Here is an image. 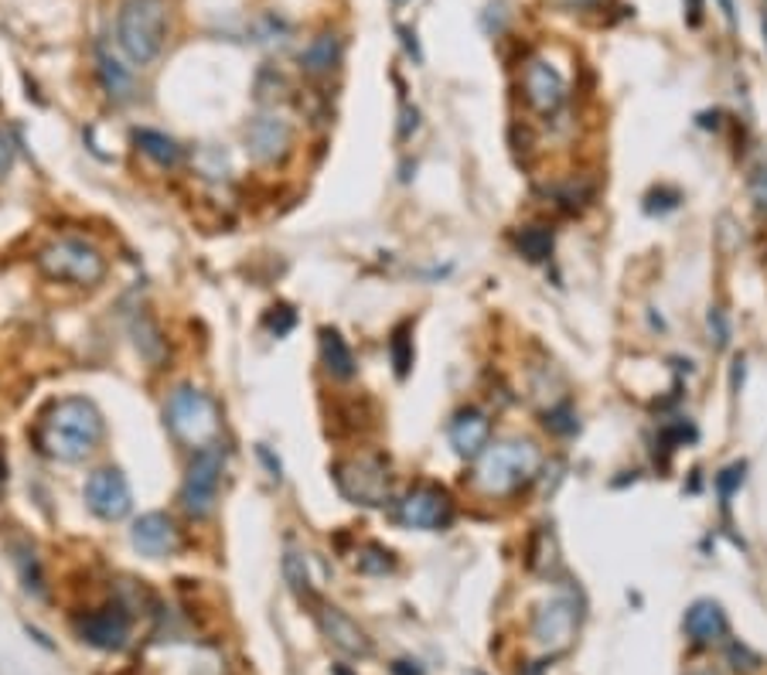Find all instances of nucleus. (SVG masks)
Here are the masks:
<instances>
[{
    "label": "nucleus",
    "instance_id": "nucleus-1",
    "mask_svg": "<svg viewBox=\"0 0 767 675\" xmlns=\"http://www.w3.org/2000/svg\"><path fill=\"white\" fill-rule=\"evenodd\" d=\"M102 437H107V420L86 396H65L52 403L39 431L42 450L62 465H79V460L92 457Z\"/></svg>",
    "mask_w": 767,
    "mask_h": 675
},
{
    "label": "nucleus",
    "instance_id": "nucleus-2",
    "mask_svg": "<svg viewBox=\"0 0 767 675\" xmlns=\"http://www.w3.org/2000/svg\"><path fill=\"white\" fill-rule=\"evenodd\" d=\"M167 42V0H120L117 45L136 68H147Z\"/></svg>",
    "mask_w": 767,
    "mask_h": 675
},
{
    "label": "nucleus",
    "instance_id": "nucleus-3",
    "mask_svg": "<svg viewBox=\"0 0 767 675\" xmlns=\"http://www.w3.org/2000/svg\"><path fill=\"white\" fill-rule=\"evenodd\" d=\"M543 468V454L533 440H498L487 444V450L478 457L474 481L487 494H508L529 485Z\"/></svg>",
    "mask_w": 767,
    "mask_h": 675
},
{
    "label": "nucleus",
    "instance_id": "nucleus-4",
    "mask_svg": "<svg viewBox=\"0 0 767 675\" xmlns=\"http://www.w3.org/2000/svg\"><path fill=\"white\" fill-rule=\"evenodd\" d=\"M164 423L174 434V440L201 450L208 444H219V406L216 400L198 385H178L164 403Z\"/></svg>",
    "mask_w": 767,
    "mask_h": 675
},
{
    "label": "nucleus",
    "instance_id": "nucleus-5",
    "mask_svg": "<svg viewBox=\"0 0 767 675\" xmlns=\"http://www.w3.org/2000/svg\"><path fill=\"white\" fill-rule=\"evenodd\" d=\"M222 471H226V450L222 444H208L201 450H191V460L185 468V481H182V494L178 502L185 509L188 519L205 522L219 509V485H222Z\"/></svg>",
    "mask_w": 767,
    "mask_h": 675
},
{
    "label": "nucleus",
    "instance_id": "nucleus-6",
    "mask_svg": "<svg viewBox=\"0 0 767 675\" xmlns=\"http://www.w3.org/2000/svg\"><path fill=\"white\" fill-rule=\"evenodd\" d=\"M39 266L45 270V276L58 283H73V287H96V283H102V276H107V257H102L92 242L73 239V236L45 246Z\"/></svg>",
    "mask_w": 767,
    "mask_h": 675
},
{
    "label": "nucleus",
    "instance_id": "nucleus-7",
    "mask_svg": "<svg viewBox=\"0 0 767 675\" xmlns=\"http://www.w3.org/2000/svg\"><path fill=\"white\" fill-rule=\"evenodd\" d=\"M335 485L341 494L355 505H386L390 502V471L379 457H355V460H341L335 468Z\"/></svg>",
    "mask_w": 767,
    "mask_h": 675
},
{
    "label": "nucleus",
    "instance_id": "nucleus-8",
    "mask_svg": "<svg viewBox=\"0 0 767 675\" xmlns=\"http://www.w3.org/2000/svg\"><path fill=\"white\" fill-rule=\"evenodd\" d=\"M86 505L102 522H123L133 512V491L120 468H96L86 478Z\"/></svg>",
    "mask_w": 767,
    "mask_h": 675
},
{
    "label": "nucleus",
    "instance_id": "nucleus-9",
    "mask_svg": "<svg viewBox=\"0 0 767 675\" xmlns=\"http://www.w3.org/2000/svg\"><path fill=\"white\" fill-rule=\"evenodd\" d=\"M76 634L99 652H123L130 645V611L123 603L86 611L76 618Z\"/></svg>",
    "mask_w": 767,
    "mask_h": 675
},
{
    "label": "nucleus",
    "instance_id": "nucleus-10",
    "mask_svg": "<svg viewBox=\"0 0 767 675\" xmlns=\"http://www.w3.org/2000/svg\"><path fill=\"white\" fill-rule=\"evenodd\" d=\"M396 515L409 529H443L454 519V502L437 485H416L403 494Z\"/></svg>",
    "mask_w": 767,
    "mask_h": 675
},
{
    "label": "nucleus",
    "instance_id": "nucleus-11",
    "mask_svg": "<svg viewBox=\"0 0 767 675\" xmlns=\"http://www.w3.org/2000/svg\"><path fill=\"white\" fill-rule=\"evenodd\" d=\"M573 631H577V603H573V597H552L536 611L533 638H536V645H543L552 658L573 642Z\"/></svg>",
    "mask_w": 767,
    "mask_h": 675
},
{
    "label": "nucleus",
    "instance_id": "nucleus-12",
    "mask_svg": "<svg viewBox=\"0 0 767 675\" xmlns=\"http://www.w3.org/2000/svg\"><path fill=\"white\" fill-rule=\"evenodd\" d=\"M294 144V127L281 113H260L246 127V151L260 164H276L291 154Z\"/></svg>",
    "mask_w": 767,
    "mask_h": 675
},
{
    "label": "nucleus",
    "instance_id": "nucleus-13",
    "mask_svg": "<svg viewBox=\"0 0 767 675\" xmlns=\"http://www.w3.org/2000/svg\"><path fill=\"white\" fill-rule=\"evenodd\" d=\"M130 543H133L136 553H144V556H151V559H164V556L178 553L182 532H178V525H174L171 515H164V512H147V515H141V519L133 522Z\"/></svg>",
    "mask_w": 767,
    "mask_h": 675
},
{
    "label": "nucleus",
    "instance_id": "nucleus-14",
    "mask_svg": "<svg viewBox=\"0 0 767 675\" xmlns=\"http://www.w3.org/2000/svg\"><path fill=\"white\" fill-rule=\"evenodd\" d=\"M318 628L328 642L344 652L348 658H369L372 655V638L348 618L341 608H331V603H321L318 608Z\"/></svg>",
    "mask_w": 767,
    "mask_h": 675
},
{
    "label": "nucleus",
    "instance_id": "nucleus-15",
    "mask_svg": "<svg viewBox=\"0 0 767 675\" xmlns=\"http://www.w3.org/2000/svg\"><path fill=\"white\" fill-rule=\"evenodd\" d=\"M522 86H526V99L536 106L539 113H556L560 110V102L567 99V83L563 76L556 73V68L543 58H533L526 65V76H522Z\"/></svg>",
    "mask_w": 767,
    "mask_h": 675
},
{
    "label": "nucleus",
    "instance_id": "nucleus-16",
    "mask_svg": "<svg viewBox=\"0 0 767 675\" xmlns=\"http://www.w3.org/2000/svg\"><path fill=\"white\" fill-rule=\"evenodd\" d=\"M682 628H686L692 645H720L723 638H726V631H730V621H726V614H723V608H720L716 600L703 597V600L689 603V611L682 618Z\"/></svg>",
    "mask_w": 767,
    "mask_h": 675
},
{
    "label": "nucleus",
    "instance_id": "nucleus-17",
    "mask_svg": "<svg viewBox=\"0 0 767 675\" xmlns=\"http://www.w3.org/2000/svg\"><path fill=\"white\" fill-rule=\"evenodd\" d=\"M487 440H492V420H487L481 410L468 406L450 420V444H454V450L461 457H468V460L481 457L487 450Z\"/></svg>",
    "mask_w": 767,
    "mask_h": 675
},
{
    "label": "nucleus",
    "instance_id": "nucleus-18",
    "mask_svg": "<svg viewBox=\"0 0 767 675\" xmlns=\"http://www.w3.org/2000/svg\"><path fill=\"white\" fill-rule=\"evenodd\" d=\"M96 76H99L102 92H107L113 102L133 99V76H130V68L102 42H96Z\"/></svg>",
    "mask_w": 767,
    "mask_h": 675
},
{
    "label": "nucleus",
    "instance_id": "nucleus-19",
    "mask_svg": "<svg viewBox=\"0 0 767 675\" xmlns=\"http://www.w3.org/2000/svg\"><path fill=\"white\" fill-rule=\"evenodd\" d=\"M318 341H321V366H325V372L331 379H338V382H352L355 372H359V366H355L352 348H348V341L341 338V331L338 328H321Z\"/></svg>",
    "mask_w": 767,
    "mask_h": 675
},
{
    "label": "nucleus",
    "instance_id": "nucleus-20",
    "mask_svg": "<svg viewBox=\"0 0 767 675\" xmlns=\"http://www.w3.org/2000/svg\"><path fill=\"white\" fill-rule=\"evenodd\" d=\"M338 65H341V39L331 31L318 34V39H310V45L300 52V68L314 79L331 76Z\"/></svg>",
    "mask_w": 767,
    "mask_h": 675
},
{
    "label": "nucleus",
    "instance_id": "nucleus-21",
    "mask_svg": "<svg viewBox=\"0 0 767 675\" xmlns=\"http://www.w3.org/2000/svg\"><path fill=\"white\" fill-rule=\"evenodd\" d=\"M133 144H136V151H141L144 157H151L157 167H178L182 157H185L178 140L161 133V130H147V127L133 130Z\"/></svg>",
    "mask_w": 767,
    "mask_h": 675
},
{
    "label": "nucleus",
    "instance_id": "nucleus-22",
    "mask_svg": "<svg viewBox=\"0 0 767 675\" xmlns=\"http://www.w3.org/2000/svg\"><path fill=\"white\" fill-rule=\"evenodd\" d=\"M133 341H136V351H141L151 366H157L164 359V351H167V341H164L157 322L147 311H141L133 317Z\"/></svg>",
    "mask_w": 767,
    "mask_h": 675
},
{
    "label": "nucleus",
    "instance_id": "nucleus-23",
    "mask_svg": "<svg viewBox=\"0 0 767 675\" xmlns=\"http://www.w3.org/2000/svg\"><path fill=\"white\" fill-rule=\"evenodd\" d=\"M515 250L529 263H543L552 253V232L546 226H526L515 236Z\"/></svg>",
    "mask_w": 767,
    "mask_h": 675
},
{
    "label": "nucleus",
    "instance_id": "nucleus-24",
    "mask_svg": "<svg viewBox=\"0 0 767 675\" xmlns=\"http://www.w3.org/2000/svg\"><path fill=\"white\" fill-rule=\"evenodd\" d=\"M390 359H393L396 375L406 379L413 369V325L409 322L396 325V331L390 335Z\"/></svg>",
    "mask_w": 767,
    "mask_h": 675
},
{
    "label": "nucleus",
    "instance_id": "nucleus-25",
    "mask_svg": "<svg viewBox=\"0 0 767 675\" xmlns=\"http://www.w3.org/2000/svg\"><path fill=\"white\" fill-rule=\"evenodd\" d=\"M284 577H287L291 590H294L300 600H314V584H310V570H307L304 553H297V549H287V553H284Z\"/></svg>",
    "mask_w": 767,
    "mask_h": 675
},
{
    "label": "nucleus",
    "instance_id": "nucleus-26",
    "mask_svg": "<svg viewBox=\"0 0 767 675\" xmlns=\"http://www.w3.org/2000/svg\"><path fill=\"white\" fill-rule=\"evenodd\" d=\"M359 570H362V574H393V570H396L393 549L379 546V543H369V546L359 553Z\"/></svg>",
    "mask_w": 767,
    "mask_h": 675
},
{
    "label": "nucleus",
    "instance_id": "nucleus-27",
    "mask_svg": "<svg viewBox=\"0 0 767 675\" xmlns=\"http://www.w3.org/2000/svg\"><path fill=\"white\" fill-rule=\"evenodd\" d=\"M18 566H21V580H24V590L34 594V597H45V577H42V563L39 556H34V549H21L18 553Z\"/></svg>",
    "mask_w": 767,
    "mask_h": 675
},
{
    "label": "nucleus",
    "instance_id": "nucleus-28",
    "mask_svg": "<svg viewBox=\"0 0 767 675\" xmlns=\"http://www.w3.org/2000/svg\"><path fill=\"white\" fill-rule=\"evenodd\" d=\"M543 423H546V431H549V434H556V437H573V434L580 431V420H577V413H573L570 406H556V410H549Z\"/></svg>",
    "mask_w": 767,
    "mask_h": 675
},
{
    "label": "nucleus",
    "instance_id": "nucleus-29",
    "mask_svg": "<svg viewBox=\"0 0 767 675\" xmlns=\"http://www.w3.org/2000/svg\"><path fill=\"white\" fill-rule=\"evenodd\" d=\"M744 478H747V465H744V460H737V465L723 468V471L716 475V491H720V499H723V502L734 499V491L744 485Z\"/></svg>",
    "mask_w": 767,
    "mask_h": 675
},
{
    "label": "nucleus",
    "instance_id": "nucleus-30",
    "mask_svg": "<svg viewBox=\"0 0 767 675\" xmlns=\"http://www.w3.org/2000/svg\"><path fill=\"white\" fill-rule=\"evenodd\" d=\"M294 325H297V314H294L287 304H276V307H270V314H266V328H270L276 338L291 335V331H294Z\"/></svg>",
    "mask_w": 767,
    "mask_h": 675
},
{
    "label": "nucleus",
    "instance_id": "nucleus-31",
    "mask_svg": "<svg viewBox=\"0 0 767 675\" xmlns=\"http://www.w3.org/2000/svg\"><path fill=\"white\" fill-rule=\"evenodd\" d=\"M726 658L734 662L737 672H741V668H744V672H757V668H760V658H757L747 645H741V642H730V645H726Z\"/></svg>",
    "mask_w": 767,
    "mask_h": 675
},
{
    "label": "nucleus",
    "instance_id": "nucleus-32",
    "mask_svg": "<svg viewBox=\"0 0 767 675\" xmlns=\"http://www.w3.org/2000/svg\"><path fill=\"white\" fill-rule=\"evenodd\" d=\"M706 328H710V341H716V348H723L730 341V325H726V314L720 307H710Z\"/></svg>",
    "mask_w": 767,
    "mask_h": 675
},
{
    "label": "nucleus",
    "instance_id": "nucleus-33",
    "mask_svg": "<svg viewBox=\"0 0 767 675\" xmlns=\"http://www.w3.org/2000/svg\"><path fill=\"white\" fill-rule=\"evenodd\" d=\"M14 167V144H11V137L0 130V177H8Z\"/></svg>",
    "mask_w": 767,
    "mask_h": 675
},
{
    "label": "nucleus",
    "instance_id": "nucleus-34",
    "mask_svg": "<svg viewBox=\"0 0 767 675\" xmlns=\"http://www.w3.org/2000/svg\"><path fill=\"white\" fill-rule=\"evenodd\" d=\"M256 454H260V460L266 465L270 478H273V481H281V478H284V468H281V460H276V457L270 454V447H256Z\"/></svg>",
    "mask_w": 767,
    "mask_h": 675
},
{
    "label": "nucleus",
    "instance_id": "nucleus-35",
    "mask_svg": "<svg viewBox=\"0 0 767 675\" xmlns=\"http://www.w3.org/2000/svg\"><path fill=\"white\" fill-rule=\"evenodd\" d=\"M750 192H754V202L767 211V167L754 177V185H750Z\"/></svg>",
    "mask_w": 767,
    "mask_h": 675
},
{
    "label": "nucleus",
    "instance_id": "nucleus-36",
    "mask_svg": "<svg viewBox=\"0 0 767 675\" xmlns=\"http://www.w3.org/2000/svg\"><path fill=\"white\" fill-rule=\"evenodd\" d=\"M716 4H720V11H723L726 24H730V28H737V8H734V0H716Z\"/></svg>",
    "mask_w": 767,
    "mask_h": 675
},
{
    "label": "nucleus",
    "instance_id": "nucleus-37",
    "mask_svg": "<svg viewBox=\"0 0 767 675\" xmlns=\"http://www.w3.org/2000/svg\"><path fill=\"white\" fill-rule=\"evenodd\" d=\"M393 675H424V668L416 662H393Z\"/></svg>",
    "mask_w": 767,
    "mask_h": 675
},
{
    "label": "nucleus",
    "instance_id": "nucleus-38",
    "mask_svg": "<svg viewBox=\"0 0 767 675\" xmlns=\"http://www.w3.org/2000/svg\"><path fill=\"white\" fill-rule=\"evenodd\" d=\"M399 34H403V42H406V48H409V55H413L416 62H420V48H416V42H413V39H416V34H413L409 28H403Z\"/></svg>",
    "mask_w": 767,
    "mask_h": 675
},
{
    "label": "nucleus",
    "instance_id": "nucleus-39",
    "mask_svg": "<svg viewBox=\"0 0 767 675\" xmlns=\"http://www.w3.org/2000/svg\"><path fill=\"white\" fill-rule=\"evenodd\" d=\"M560 4H567V8H583V4H590V0H560Z\"/></svg>",
    "mask_w": 767,
    "mask_h": 675
},
{
    "label": "nucleus",
    "instance_id": "nucleus-40",
    "mask_svg": "<svg viewBox=\"0 0 767 675\" xmlns=\"http://www.w3.org/2000/svg\"><path fill=\"white\" fill-rule=\"evenodd\" d=\"M335 675H355L352 668H344V665H335Z\"/></svg>",
    "mask_w": 767,
    "mask_h": 675
},
{
    "label": "nucleus",
    "instance_id": "nucleus-41",
    "mask_svg": "<svg viewBox=\"0 0 767 675\" xmlns=\"http://www.w3.org/2000/svg\"><path fill=\"white\" fill-rule=\"evenodd\" d=\"M689 675H716L713 668H695V672H689Z\"/></svg>",
    "mask_w": 767,
    "mask_h": 675
},
{
    "label": "nucleus",
    "instance_id": "nucleus-42",
    "mask_svg": "<svg viewBox=\"0 0 767 675\" xmlns=\"http://www.w3.org/2000/svg\"><path fill=\"white\" fill-rule=\"evenodd\" d=\"M409 4V0H393V8H406Z\"/></svg>",
    "mask_w": 767,
    "mask_h": 675
},
{
    "label": "nucleus",
    "instance_id": "nucleus-43",
    "mask_svg": "<svg viewBox=\"0 0 767 675\" xmlns=\"http://www.w3.org/2000/svg\"><path fill=\"white\" fill-rule=\"evenodd\" d=\"M4 478H8V475H4V468H0V488H4Z\"/></svg>",
    "mask_w": 767,
    "mask_h": 675
},
{
    "label": "nucleus",
    "instance_id": "nucleus-44",
    "mask_svg": "<svg viewBox=\"0 0 767 675\" xmlns=\"http://www.w3.org/2000/svg\"><path fill=\"white\" fill-rule=\"evenodd\" d=\"M764 34H767V18H764Z\"/></svg>",
    "mask_w": 767,
    "mask_h": 675
}]
</instances>
